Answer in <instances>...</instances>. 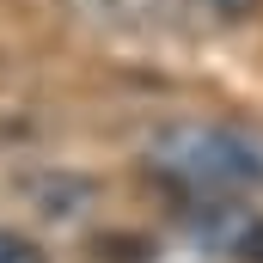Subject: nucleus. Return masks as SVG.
Segmentation results:
<instances>
[{
	"label": "nucleus",
	"mask_w": 263,
	"mask_h": 263,
	"mask_svg": "<svg viewBox=\"0 0 263 263\" xmlns=\"http://www.w3.org/2000/svg\"><path fill=\"white\" fill-rule=\"evenodd\" d=\"M147 165L196 196L263 190V141L233 123H165L147 135Z\"/></svg>",
	"instance_id": "nucleus-1"
},
{
	"label": "nucleus",
	"mask_w": 263,
	"mask_h": 263,
	"mask_svg": "<svg viewBox=\"0 0 263 263\" xmlns=\"http://www.w3.org/2000/svg\"><path fill=\"white\" fill-rule=\"evenodd\" d=\"M184 233L208 257L263 263V214L251 202H196V208H184Z\"/></svg>",
	"instance_id": "nucleus-2"
},
{
	"label": "nucleus",
	"mask_w": 263,
	"mask_h": 263,
	"mask_svg": "<svg viewBox=\"0 0 263 263\" xmlns=\"http://www.w3.org/2000/svg\"><path fill=\"white\" fill-rule=\"evenodd\" d=\"M12 190H18V202H25L31 214H43V220H55V227L80 220V214L98 202L92 178H80V172H25Z\"/></svg>",
	"instance_id": "nucleus-3"
},
{
	"label": "nucleus",
	"mask_w": 263,
	"mask_h": 263,
	"mask_svg": "<svg viewBox=\"0 0 263 263\" xmlns=\"http://www.w3.org/2000/svg\"><path fill=\"white\" fill-rule=\"evenodd\" d=\"M73 6L110 31H184L172 0H73Z\"/></svg>",
	"instance_id": "nucleus-4"
},
{
	"label": "nucleus",
	"mask_w": 263,
	"mask_h": 263,
	"mask_svg": "<svg viewBox=\"0 0 263 263\" xmlns=\"http://www.w3.org/2000/svg\"><path fill=\"white\" fill-rule=\"evenodd\" d=\"M172 6L184 31H227V25H245L263 0H172Z\"/></svg>",
	"instance_id": "nucleus-5"
},
{
	"label": "nucleus",
	"mask_w": 263,
	"mask_h": 263,
	"mask_svg": "<svg viewBox=\"0 0 263 263\" xmlns=\"http://www.w3.org/2000/svg\"><path fill=\"white\" fill-rule=\"evenodd\" d=\"M0 263H49V257H43L31 239H18V233H6V227H0Z\"/></svg>",
	"instance_id": "nucleus-6"
}]
</instances>
